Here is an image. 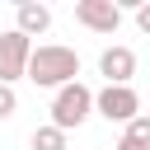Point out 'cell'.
<instances>
[{
	"mask_svg": "<svg viewBox=\"0 0 150 150\" xmlns=\"http://www.w3.org/2000/svg\"><path fill=\"white\" fill-rule=\"evenodd\" d=\"M28 80L38 89H66L80 80V56L61 42H42L33 47V61H28Z\"/></svg>",
	"mask_w": 150,
	"mask_h": 150,
	"instance_id": "1",
	"label": "cell"
},
{
	"mask_svg": "<svg viewBox=\"0 0 150 150\" xmlns=\"http://www.w3.org/2000/svg\"><path fill=\"white\" fill-rule=\"evenodd\" d=\"M94 112V89L89 84H66V89H56V98H52V127H61V131H75L84 117Z\"/></svg>",
	"mask_w": 150,
	"mask_h": 150,
	"instance_id": "2",
	"label": "cell"
},
{
	"mask_svg": "<svg viewBox=\"0 0 150 150\" xmlns=\"http://www.w3.org/2000/svg\"><path fill=\"white\" fill-rule=\"evenodd\" d=\"M94 112H98V117H108V122L131 127V122L141 117V98H136V89H131V84H103V89L94 94Z\"/></svg>",
	"mask_w": 150,
	"mask_h": 150,
	"instance_id": "3",
	"label": "cell"
},
{
	"mask_svg": "<svg viewBox=\"0 0 150 150\" xmlns=\"http://www.w3.org/2000/svg\"><path fill=\"white\" fill-rule=\"evenodd\" d=\"M28 61H33V38H23L19 28L0 33V84L14 89V80L28 75Z\"/></svg>",
	"mask_w": 150,
	"mask_h": 150,
	"instance_id": "4",
	"label": "cell"
},
{
	"mask_svg": "<svg viewBox=\"0 0 150 150\" xmlns=\"http://www.w3.org/2000/svg\"><path fill=\"white\" fill-rule=\"evenodd\" d=\"M75 23H84L89 33H117L122 5H112V0H80L75 5Z\"/></svg>",
	"mask_w": 150,
	"mask_h": 150,
	"instance_id": "5",
	"label": "cell"
},
{
	"mask_svg": "<svg viewBox=\"0 0 150 150\" xmlns=\"http://www.w3.org/2000/svg\"><path fill=\"white\" fill-rule=\"evenodd\" d=\"M98 70L108 75V84H131V75H136V52H131V47H103Z\"/></svg>",
	"mask_w": 150,
	"mask_h": 150,
	"instance_id": "6",
	"label": "cell"
},
{
	"mask_svg": "<svg viewBox=\"0 0 150 150\" xmlns=\"http://www.w3.org/2000/svg\"><path fill=\"white\" fill-rule=\"evenodd\" d=\"M14 28H19L23 38H38V33H47V28H52V9H47V5H33V0H23V5L14 9Z\"/></svg>",
	"mask_w": 150,
	"mask_h": 150,
	"instance_id": "7",
	"label": "cell"
},
{
	"mask_svg": "<svg viewBox=\"0 0 150 150\" xmlns=\"http://www.w3.org/2000/svg\"><path fill=\"white\" fill-rule=\"evenodd\" d=\"M33 150H66V131L52 127V122L38 127V131H33Z\"/></svg>",
	"mask_w": 150,
	"mask_h": 150,
	"instance_id": "8",
	"label": "cell"
},
{
	"mask_svg": "<svg viewBox=\"0 0 150 150\" xmlns=\"http://www.w3.org/2000/svg\"><path fill=\"white\" fill-rule=\"evenodd\" d=\"M122 136H127V141H136V145H145V150H150V112H141V117H136V122H131V127H127V131H122Z\"/></svg>",
	"mask_w": 150,
	"mask_h": 150,
	"instance_id": "9",
	"label": "cell"
},
{
	"mask_svg": "<svg viewBox=\"0 0 150 150\" xmlns=\"http://www.w3.org/2000/svg\"><path fill=\"white\" fill-rule=\"evenodd\" d=\"M14 108H19V94H14L9 84H0V122H5V117H14Z\"/></svg>",
	"mask_w": 150,
	"mask_h": 150,
	"instance_id": "10",
	"label": "cell"
},
{
	"mask_svg": "<svg viewBox=\"0 0 150 150\" xmlns=\"http://www.w3.org/2000/svg\"><path fill=\"white\" fill-rule=\"evenodd\" d=\"M136 28L150 38V0H145V5H136Z\"/></svg>",
	"mask_w": 150,
	"mask_h": 150,
	"instance_id": "11",
	"label": "cell"
}]
</instances>
